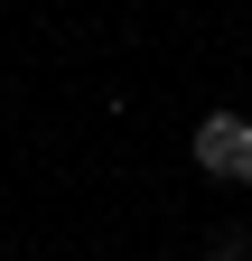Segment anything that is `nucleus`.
Here are the masks:
<instances>
[{
    "mask_svg": "<svg viewBox=\"0 0 252 261\" xmlns=\"http://www.w3.org/2000/svg\"><path fill=\"white\" fill-rule=\"evenodd\" d=\"M196 168L252 187V121H243V112H206V121H196Z\"/></svg>",
    "mask_w": 252,
    "mask_h": 261,
    "instance_id": "obj_1",
    "label": "nucleus"
},
{
    "mask_svg": "<svg viewBox=\"0 0 252 261\" xmlns=\"http://www.w3.org/2000/svg\"><path fill=\"white\" fill-rule=\"evenodd\" d=\"M206 261H234V252H206Z\"/></svg>",
    "mask_w": 252,
    "mask_h": 261,
    "instance_id": "obj_2",
    "label": "nucleus"
}]
</instances>
